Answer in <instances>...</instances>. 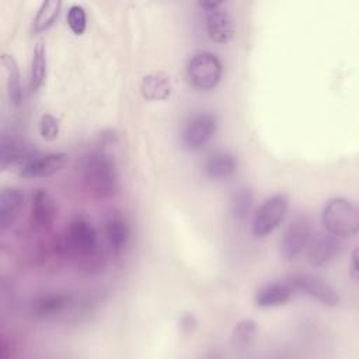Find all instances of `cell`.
I'll use <instances>...</instances> for the list:
<instances>
[{
    "mask_svg": "<svg viewBox=\"0 0 359 359\" xmlns=\"http://www.w3.org/2000/svg\"><path fill=\"white\" fill-rule=\"evenodd\" d=\"M87 191L97 199L112 196L118 188V174L114 157L105 150H95L87 156L83 167Z\"/></svg>",
    "mask_w": 359,
    "mask_h": 359,
    "instance_id": "cell-1",
    "label": "cell"
},
{
    "mask_svg": "<svg viewBox=\"0 0 359 359\" xmlns=\"http://www.w3.org/2000/svg\"><path fill=\"white\" fill-rule=\"evenodd\" d=\"M321 223L325 231L338 238L353 237L359 230V210L346 198H331L321 210Z\"/></svg>",
    "mask_w": 359,
    "mask_h": 359,
    "instance_id": "cell-2",
    "label": "cell"
},
{
    "mask_svg": "<svg viewBox=\"0 0 359 359\" xmlns=\"http://www.w3.org/2000/svg\"><path fill=\"white\" fill-rule=\"evenodd\" d=\"M223 66L220 59L212 52H198L187 63V77L192 87L208 91L215 88L222 79Z\"/></svg>",
    "mask_w": 359,
    "mask_h": 359,
    "instance_id": "cell-3",
    "label": "cell"
},
{
    "mask_svg": "<svg viewBox=\"0 0 359 359\" xmlns=\"http://www.w3.org/2000/svg\"><path fill=\"white\" fill-rule=\"evenodd\" d=\"M289 201L285 194H275L266 198L254 212L251 222V233L257 238L269 236L279 227L287 212Z\"/></svg>",
    "mask_w": 359,
    "mask_h": 359,
    "instance_id": "cell-4",
    "label": "cell"
},
{
    "mask_svg": "<svg viewBox=\"0 0 359 359\" xmlns=\"http://www.w3.org/2000/svg\"><path fill=\"white\" fill-rule=\"evenodd\" d=\"M205 11V28L208 36L216 43H227L234 36L233 18L222 1H199Z\"/></svg>",
    "mask_w": 359,
    "mask_h": 359,
    "instance_id": "cell-5",
    "label": "cell"
},
{
    "mask_svg": "<svg viewBox=\"0 0 359 359\" xmlns=\"http://www.w3.org/2000/svg\"><path fill=\"white\" fill-rule=\"evenodd\" d=\"M217 130V118L210 112H201L194 115L185 125L181 142L187 150L195 151L206 146Z\"/></svg>",
    "mask_w": 359,
    "mask_h": 359,
    "instance_id": "cell-6",
    "label": "cell"
},
{
    "mask_svg": "<svg viewBox=\"0 0 359 359\" xmlns=\"http://www.w3.org/2000/svg\"><path fill=\"white\" fill-rule=\"evenodd\" d=\"M289 283L293 287V290L303 292L304 294L318 300L324 306L335 307L341 302V296L338 290L332 285H330L327 280L316 275L296 273L290 276Z\"/></svg>",
    "mask_w": 359,
    "mask_h": 359,
    "instance_id": "cell-7",
    "label": "cell"
},
{
    "mask_svg": "<svg viewBox=\"0 0 359 359\" xmlns=\"http://www.w3.org/2000/svg\"><path fill=\"white\" fill-rule=\"evenodd\" d=\"M311 226L310 222L300 216L293 219L285 229L280 240H279V251L280 255L286 261L296 259L307 247L311 237Z\"/></svg>",
    "mask_w": 359,
    "mask_h": 359,
    "instance_id": "cell-8",
    "label": "cell"
},
{
    "mask_svg": "<svg viewBox=\"0 0 359 359\" xmlns=\"http://www.w3.org/2000/svg\"><path fill=\"white\" fill-rule=\"evenodd\" d=\"M65 245L74 254H91L97 247V231L94 226L86 219H74L66 229Z\"/></svg>",
    "mask_w": 359,
    "mask_h": 359,
    "instance_id": "cell-9",
    "label": "cell"
},
{
    "mask_svg": "<svg viewBox=\"0 0 359 359\" xmlns=\"http://www.w3.org/2000/svg\"><path fill=\"white\" fill-rule=\"evenodd\" d=\"M307 261L311 266L318 268L332 261L341 251V241L331 233L311 234L310 241L306 247Z\"/></svg>",
    "mask_w": 359,
    "mask_h": 359,
    "instance_id": "cell-10",
    "label": "cell"
},
{
    "mask_svg": "<svg viewBox=\"0 0 359 359\" xmlns=\"http://www.w3.org/2000/svg\"><path fill=\"white\" fill-rule=\"evenodd\" d=\"M67 161L66 153H48L36 154L18 168V172L24 178H46L59 172Z\"/></svg>",
    "mask_w": 359,
    "mask_h": 359,
    "instance_id": "cell-11",
    "label": "cell"
},
{
    "mask_svg": "<svg viewBox=\"0 0 359 359\" xmlns=\"http://www.w3.org/2000/svg\"><path fill=\"white\" fill-rule=\"evenodd\" d=\"M72 306V297L65 293H43L32 299L29 313L36 320H49L65 313Z\"/></svg>",
    "mask_w": 359,
    "mask_h": 359,
    "instance_id": "cell-12",
    "label": "cell"
},
{
    "mask_svg": "<svg viewBox=\"0 0 359 359\" xmlns=\"http://www.w3.org/2000/svg\"><path fill=\"white\" fill-rule=\"evenodd\" d=\"M38 151L32 149L24 140H20L13 136H3L0 144V164L3 168L8 165H24L28 160L36 156Z\"/></svg>",
    "mask_w": 359,
    "mask_h": 359,
    "instance_id": "cell-13",
    "label": "cell"
},
{
    "mask_svg": "<svg viewBox=\"0 0 359 359\" xmlns=\"http://www.w3.org/2000/svg\"><path fill=\"white\" fill-rule=\"evenodd\" d=\"M57 215L56 203L46 189H36L32 194L31 201V220L35 227L46 230L49 229Z\"/></svg>",
    "mask_w": 359,
    "mask_h": 359,
    "instance_id": "cell-14",
    "label": "cell"
},
{
    "mask_svg": "<svg viewBox=\"0 0 359 359\" xmlns=\"http://www.w3.org/2000/svg\"><path fill=\"white\" fill-rule=\"evenodd\" d=\"M237 167L236 156L227 150H215L203 160V172L210 180H226L237 171Z\"/></svg>",
    "mask_w": 359,
    "mask_h": 359,
    "instance_id": "cell-15",
    "label": "cell"
},
{
    "mask_svg": "<svg viewBox=\"0 0 359 359\" xmlns=\"http://www.w3.org/2000/svg\"><path fill=\"white\" fill-rule=\"evenodd\" d=\"M104 233L109 247L115 252H121L129 243L130 229L129 224L119 210H111L104 222Z\"/></svg>",
    "mask_w": 359,
    "mask_h": 359,
    "instance_id": "cell-16",
    "label": "cell"
},
{
    "mask_svg": "<svg viewBox=\"0 0 359 359\" xmlns=\"http://www.w3.org/2000/svg\"><path fill=\"white\" fill-rule=\"evenodd\" d=\"M25 202L22 189L17 187H6L0 194V229H8L20 216Z\"/></svg>",
    "mask_w": 359,
    "mask_h": 359,
    "instance_id": "cell-17",
    "label": "cell"
},
{
    "mask_svg": "<svg viewBox=\"0 0 359 359\" xmlns=\"http://www.w3.org/2000/svg\"><path fill=\"white\" fill-rule=\"evenodd\" d=\"M293 296V287L289 282H272L259 287L254 296L255 306L261 309L279 307L286 304Z\"/></svg>",
    "mask_w": 359,
    "mask_h": 359,
    "instance_id": "cell-18",
    "label": "cell"
},
{
    "mask_svg": "<svg viewBox=\"0 0 359 359\" xmlns=\"http://www.w3.org/2000/svg\"><path fill=\"white\" fill-rule=\"evenodd\" d=\"M171 80L165 73L146 74L140 83V93L147 101H164L171 95Z\"/></svg>",
    "mask_w": 359,
    "mask_h": 359,
    "instance_id": "cell-19",
    "label": "cell"
},
{
    "mask_svg": "<svg viewBox=\"0 0 359 359\" xmlns=\"http://www.w3.org/2000/svg\"><path fill=\"white\" fill-rule=\"evenodd\" d=\"M1 66L4 67L6 73V84L8 100L13 105H20L22 101V90H21V76L18 70V65L11 55L3 53L1 55Z\"/></svg>",
    "mask_w": 359,
    "mask_h": 359,
    "instance_id": "cell-20",
    "label": "cell"
},
{
    "mask_svg": "<svg viewBox=\"0 0 359 359\" xmlns=\"http://www.w3.org/2000/svg\"><path fill=\"white\" fill-rule=\"evenodd\" d=\"M48 73V57H46V48L42 42H36L34 52H32V60H31V72H29V88L31 91L39 90L45 80Z\"/></svg>",
    "mask_w": 359,
    "mask_h": 359,
    "instance_id": "cell-21",
    "label": "cell"
},
{
    "mask_svg": "<svg viewBox=\"0 0 359 359\" xmlns=\"http://www.w3.org/2000/svg\"><path fill=\"white\" fill-rule=\"evenodd\" d=\"M60 8H62V1L59 0H46V1H42V4L39 6L34 20H32V31L35 34H41L46 29H49L59 13H60Z\"/></svg>",
    "mask_w": 359,
    "mask_h": 359,
    "instance_id": "cell-22",
    "label": "cell"
},
{
    "mask_svg": "<svg viewBox=\"0 0 359 359\" xmlns=\"http://www.w3.org/2000/svg\"><path fill=\"white\" fill-rule=\"evenodd\" d=\"M254 206V194L243 187L236 189L230 196V213L236 220H244L250 216Z\"/></svg>",
    "mask_w": 359,
    "mask_h": 359,
    "instance_id": "cell-23",
    "label": "cell"
},
{
    "mask_svg": "<svg viewBox=\"0 0 359 359\" xmlns=\"http://www.w3.org/2000/svg\"><path fill=\"white\" fill-rule=\"evenodd\" d=\"M257 323L251 318L240 320L233 328V341L237 346H248L257 337Z\"/></svg>",
    "mask_w": 359,
    "mask_h": 359,
    "instance_id": "cell-24",
    "label": "cell"
},
{
    "mask_svg": "<svg viewBox=\"0 0 359 359\" xmlns=\"http://www.w3.org/2000/svg\"><path fill=\"white\" fill-rule=\"evenodd\" d=\"M66 21H67V25H69V28H70V31L73 34L81 35L86 31V28H87L86 10L80 4L70 6L69 10H67Z\"/></svg>",
    "mask_w": 359,
    "mask_h": 359,
    "instance_id": "cell-25",
    "label": "cell"
},
{
    "mask_svg": "<svg viewBox=\"0 0 359 359\" xmlns=\"http://www.w3.org/2000/svg\"><path fill=\"white\" fill-rule=\"evenodd\" d=\"M39 135L45 140L53 142L59 135V121L50 114H43L39 119Z\"/></svg>",
    "mask_w": 359,
    "mask_h": 359,
    "instance_id": "cell-26",
    "label": "cell"
},
{
    "mask_svg": "<svg viewBox=\"0 0 359 359\" xmlns=\"http://www.w3.org/2000/svg\"><path fill=\"white\" fill-rule=\"evenodd\" d=\"M196 325H198V320L192 313H182L178 318V327L184 334L194 332L196 330Z\"/></svg>",
    "mask_w": 359,
    "mask_h": 359,
    "instance_id": "cell-27",
    "label": "cell"
},
{
    "mask_svg": "<svg viewBox=\"0 0 359 359\" xmlns=\"http://www.w3.org/2000/svg\"><path fill=\"white\" fill-rule=\"evenodd\" d=\"M349 273H351L353 280L358 279V248H355L352 255H351V269H349Z\"/></svg>",
    "mask_w": 359,
    "mask_h": 359,
    "instance_id": "cell-28",
    "label": "cell"
}]
</instances>
